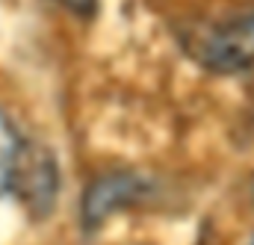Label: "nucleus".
I'll return each mask as SVG.
<instances>
[{
	"mask_svg": "<svg viewBox=\"0 0 254 245\" xmlns=\"http://www.w3.org/2000/svg\"><path fill=\"white\" fill-rule=\"evenodd\" d=\"M9 192L21 198L33 219H48L60 198V166L54 151L39 142H21Z\"/></svg>",
	"mask_w": 254,
	"mask_h": 245,
	"instance_id": "2",
	"label": "nucleus"
},
{
	"mask_svg": "<svg viewBox=\"0 0 254 245\" xmlns=\"http://www.w3.org/2000/svg\"><path fill=\"white\" fill-rule=\"evenodd\" d=\"M18 154H21V136L15 133L9 116L0 110V195H6L9 186H12Z\"/></svg>",
	"mask_w": 254,
	"mask_h": 245,
	"instance_id": "4",
	"label": "nucleus"
},
{
	"mask_svg": "<svg viewBox=\"0 0 254 245\" xmlns=\"http://www.w3.org/2000/svg\"><path fill=\"white\" fill-rule=\"evenodd\" d=\"M154 192V184L130 169H116L98 175L83 192L80 204V222L86 231H98L107 219L116 213H125L130 207H139L148 195Z\"/></svg>",
	"mask_w": 254,
	"mask_h": 245,
	"instance_id": "3",
	"label": "nucleus"
},
{
	"mask_svg": "<svg viewBox=\"0 0 254 245\" xmlns=\"http://www.w3.org/2000/svg\"><path fill=\"white\" fill-rule=\"evenodd\" d=\"M181 39L192 62L210 74L234 77L254 68V12L192 27Z\"/></svg>",
	"mask_w": 254,
	"mask_h": 245,
	"instance_id": "1",
	"label": "nucleus"
},
{
	"mask_svg": "<svg viewBox=\"0 0 254 245\" xmlns=\"http://www.w3.org/2000/svg\"><path fill=\"white\" fill-rule=\"evenodd\" d=\"M68 12L80 15V18H92L98 12V0H60Z\"/></svg>",
	"mask_w": 254,
	"mask_h": 245,
	"instance_id": "5",
	"label": "nucleus"
},
{
	"mask_svg": "<svg viewBox=\"0 0 254 245\" xmlns=\"http://www.w3.org/2000/svg\"><path fill=\"white\" fill-rule=\"evenodd\" d=\"M252 245H254V240H252Z\"/></svg>",
	"mask_w": 254,
	"mask_h": 245,
	"instance_id": "6",
	"label": "nucleus"
}]
</instances>
